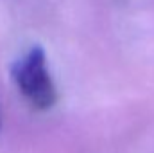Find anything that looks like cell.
<instances>
[{
	"instance_id": "obj_1",
	"label": "cell",
	"mask_w": 154,
	"mask_h": 153,
	"mask_svg": "<svg viewBox=\"0 0 154 153\" xmlns=\"http://www.w3.org/2000/svg\"><path fill=\"white\" fill-rule=\"evenodd\" d=\"M13 77L18 90L32 108L48 110L56 105L57 90L47 69V58L41 47H32L22 60L14 63Z\"/></svg>"
}]
</instances>
